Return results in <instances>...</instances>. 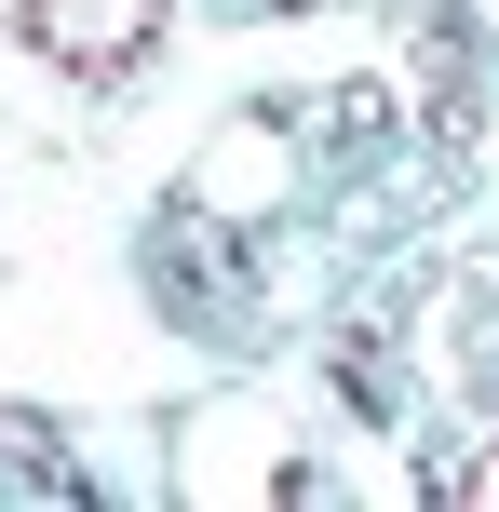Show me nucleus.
Listing matches in <instances>:
<instances>
[{
	"label": "nucleus",
	"mask_w": 499,
	"mask_h": 512,
	"mask_svg": "<svg viewBox=\"0 0 499 512\" xmlns=\"http://www.w3.org/2000/svg\"><path fill=\"white\" fill-rule=\"evenodd\" d=\"M149 41H162V0H27V54H54L95 95L122 68H149Z\"/></svg>",
	"instance_id": "nucleus-1"
},
{
	"label": "nucleus",
	"mask_w": 499,
	"mask_h": 512,
	"mask_svg": "<svg viewBox=\"0 0 499 512\" xmlns=\"http://www.w3.org/2000/svg\"><path fill=\"white\" fill-rule=\"evenodd\" d=\"M459 499H499V459H473V472H459Z\"/></svg>",
	"instance_id": "nucleus-2"
},
{
	"label": "nucleus",
	"mask_w": 499,
	"mask_h": 512,
	"mask_svg": "<svg viewBox=\"0 0 499 512\" xmlns=\"http://www.w3.org/2000/svg\"><path fill=\"white\" fill-rule=\"evenodd\" d=\"M257 14H311V0H257Z\"/></svg>",
	"instance_id": "nucleus-3"
}]
</instances>
